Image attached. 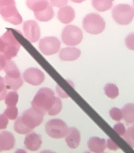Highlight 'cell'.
Listing matches in <instances>:
<instances>
[{"mask_svg":"<svg viewBox=\"0 0 134 153\" xmlns=\"http://www.w3.org/2000/svg\"><path fill=\"white\" fill-rule=\"evenodd\" d=\"M90 150L95 153H103L106 149V140L97 137H91L88 142Z\"/></svg>","mask_w":134,"mask_h":153,"instance_id":"18","label":"cell"},{"mask_svg":"<svg viewBox=\"0 0 134 153\" xmlns=\"http://www.w3.org/2000/svg\"><path fill=\"white\" fill-rule=\"evenodd\" d=\"M24 80L29 84L34 86L40 85L45 80V75L41 70L36 68L26 69L23 74Z\"/></svg>","mask_w":134,"mask_h":153,"instance_id":"11","label":"cell"},{"mask_svg":"<svg viewBox=\"0 0 134 153\" xmlns=\"http://www.w3.org/2000/svg\"><path fill=\"white\" fill-rule=\"evenodd\" d=\"M75 16V13L74 9L69 6L61 7L57 13L58 19L64 24H68L72 22Z\"/></svg>","mask_w":134,"mask_h":153,"instance_id":"14","label":"cell"},{"mask_svg":"<svg viewBox=\"0 0 134 153\" xmlns=\"http://www.w3.org/2000/svg\"><path fill=\"white\" fill-rule=\"evenodd\" d=\"M123 118L127 123H134V104L129 103L124 106L122 110Z\"/></svg>","mask_w":134,"mask_h":153,"instance_id":"22","label":"cell"},{"mask_svg":"<svg viewBox=\"0 0 134 153\" xmlns=\"http://www.w3.org/2000/svg\"><path fill=\"white\" fill-rule=\"evenodd\" d=\"M80 55V50L77 48H66L60 50L59 58L64 61H73L78 59Z\"/></svg>","mask_w":134,"mask_h":153,"instance_id":"16","label":"cell"},{"mask_svg":"<svg viewBox=\"0 0 134 153\" xmlns=\"http://www.w3.org/2000/svg\"><path fill=\"white\" fill-rule=\"evenodd\" d=\"M24 143L28 150L31 151H36L41 147L42 144L41 136L35 132L31 133L26 136Z\"/></svg>","mask_w":134,"mask_h":153,"instance_id":"12","label":"cell"},{"mask_svg":"<svg viewBox=\"0 0 134 153\" xmlns=\"http://www.w3.org/2000/svg\"><path fill=\"white\" fill-rule=\"evenodd\" d=\"M51 5L59 8L64 7L68 3V0H50Z\"/></svg>","mask_w":134,"mask_h":153,"instance_id":"31","label":"cell"},{"mask_svg":"<svg viewBox=\"0 0 134 153\" xmlns=\"http://www.w3.org/2000/svg\"><path fill=\"white\" fill-rule=\"evenodd\" d=\"M80 133L77 129L75 127L69 128L66 138V141L69 148L76 149L80 143Z\"/></svg>","mask_w":134,"mask_h":153,"instance_id":"15","label":"cell"},{"mask_svg":"<svg viewBox=\"0 0 134 153\" xmlns=\"http://www.w3.org/2000/svg\"><path fill=\"white\" fill-rule=\"evenodd\" d=\"M105 93L109 98L114 99L118 95V89L115 85L112 83H108L105 87Z\"/></svg>","mask_w":134,"mask_h":153,"instance_id":"24","label":"cell"},{"mask_svg":"<svg viewBox=\"0 0 134 153\" xmlns=\"http://www.w3.org/2000/svg\"><path fill=\"white\" fill-rule=\"evenodd\" d=\"M8 122V118L4 114H0V130L6 129Z\"/></svg>","mask_w":134,"mask_h":153,"instance_id":"32","label":"cell"},{"mask_svg":"<svg viewBox=\"0 0 134 153\" xmlns=\"http://www.w3.org/2000/svg\"><path fill=\"white\" fill-rule=\"evenodd\" d=\"M57 97L50 88H40L31 102L32 107L36 112L45 115L48 114L56 102Z\"/></svg>","mask_w":134,"mask_h":153,"instance_id":"2","label":"cell"},{"mask_svg":"<svg viewBox=\"0 0 134 153\" xmlns=\"http://www.w3.org/2000/svg\"><path fill=\"white\" fill-rule=\"evenodd\" d=\"M4 70L6 74L4 79H14L22 78L20 71L13 61H7Z\"/></svg>","mask_w":134,"mask_h":153,"instance_id":"17","label":"cell"},{"mask_svg":"<svg viewBox=\"0 0 134 153\" xmlns=\"http://www.w3.org/2000/svg\"><path fill=\"white\" fill-rule=\"evenodd\" d=\"M63 108V104L60 99L57 97L56 102L54 107L50 111L48 115L51 116H54L59 114Z\"/></svg>","mask_w":134,"mask_h":153,"instance_id":"27","label":"cell"},{"mask_svg":"<svg viewBox=\"0 0 134 153\" xmlns=\"http://www.w3.org/2000/svg\"><path fill=\"white\" fill-rule=\"evenodd\" d=\"M26 4L34 13L41 12L50 5L48 0H26Z\"/></svg>","mask_w":134,"mask_h":153,"instance_id":"19","label":"cell"},{"mask_svg":"<svg viewBox=\"0 0 134 153\" xmlns=\"http://www.w3.org/2000/svg\"><path fill=\"white\" fill-rule=\"evenodd\" d=\"M15 137L11 133L8 131H2L0 133V150L1 152L8 151L14 147Z\"/></svg>","mask_w":134,"mask_h":153,"instance_id":"13","label":"cell"},{"mask_svg":"<svg viewBox=\"0 0 134 153\" xmlns=\"http://www.w3.org/2000/svg\"><path fill=\"white\" fill-rule=\"evenodd\" d=\"M0 15L4 19L14 25L22 23V18L16 6V2L0 6Z\"/></svg>","mask_w":134,"mask_h":153,"instance_id":"8","label":"cell"},{"mask_svg":"<svg viewBox=\"0 0 134 153\" xmlns=\"http://www.w3.org/2000/svg\"><path fill=\"white\" fill-rule=\"evenodd\" d=\"M0 152H1V150H0Z\"/></svg>","mask_w":134,"mask_h":153,"instance_id":"38","label":"cell"},{"mask_svg":"<svg viewBox=\"0 0 134 153\" xmlns=\"http://www.w3.org/2000/svg\"><path fill=\"white\" fill-rule=\"evenodd\" d=\"M114 0H92V6L96 10L100 12L109 10L113 5Z\"/></svg>","mask_w":134,"mask_h":153,"instance_id":"20","label":"cell"},{"mask_svg":"<svg viewBox=\"0 0 134 153\" xmlns=\"http://www.w3.org/2000/svg\"><path fill=\"white\" fill-rule=\"evenodd\" d=\"M83 28L88 33L98 35L102 33L106 27V23L102 16L97 13H91L84 18Z\"/></svg>","mask_w":134,"mask_h":153,"instance_id":"5","label":"cell"},{"mask_svg":"<svg viewBox=\"0 0 134 153\" xmlns=\"http://www.w3.org/2000/svg\"><path fill=\"white\" fill-rule=\"evenodd\" d=\"M69 129L64 121L57 119L48 121L45 126L46 133L54 139H59L65 137L68 134Z\"/></svg>","mask_w":134,"mask_h":153,"instance_id":"6","label":"cell"},{"mask_svg":"<svg viewBox=\"0 0 134 153\" xmlns=\"http://www.w3.org/2000/svg\"><path fill=\"white\" fill-rule=\"evenodd\" d=\"M112 18L118 25L126 26L134 18V9L130 5L121 4L115 6L112 11Z\"/></svg>","mask_w":134,"mask_h":153,"instance_id":"4","label":"cell"},{"mask_svg":"<svg viewBox=\"0 0 134 153\" xmlns=\"http://www.w3.org/2000/svg\"><path fill=\"white\" fill-rule=\"evenodd\" d=\"M114 129L120 136H124L126 133L124 126L122 123H119L116 125L114 127Z\"/></svg>","mask_w":134,"mask_h":153,"instance_id":"33","label":"cell"},{"mask_svg":"<svg viewBox=\"0 0 134 153\" xmlns=\"http://www.w3.org/2000/svg\"><path fill=\"white\" fill-rule=\"evenodd\" d=\"M7 90L4 79L0 76V101L3 100L5 98Z\"/></svg>","mask_w":134,"mask_h":153,"instance_id":"30","label":"cell"},{"mask_svg":"<svg viewBox=\"0 0 134 153\" xmlns=\"http://www.w3.org/2000/svg\"><path fill=\"white\" fill-rule=\"evenodd\" d=\"M4 54L0 53V71L4 69L7 61Z\"/></svg>","mask_w":134,"mask_h":153,"instance_id":"34","label":"cell"},{"mask_svg":"<svg viewBox=\"0 0 134 153\" xmlns=\"http://www.w3.org/2000/svg\"><path fill=\"white\" fill-rule=\"evenodd\" d=\"M133 1L134 6V0H133Z\"/></svg>","mask_w":134,"mask_h":153,"instance_id":"37","label":"cell"},{"mask_svg":"<svg viewBox=\"0 0 134 153\" xmlns=\"http://www.w3.org/2000/svg\"><path fill=\"white\" fill-rule=\"evenodd\" d=\"M62 39L64 44L69 46H75L81 42L83 33L79 27L72 25H68L63 29Z\"/></svg>","mask_w":134,"mask_h":153,"instance_id":"7","label":"cell"},{"mask_svg":"<svg viewBox=\"0 0 134 153\" xmlns=\"http://www.w3.org/2000/svg\"><path fill=\"white\" fill-rule=\"evenodd\" d=\"M23 30L25 36L30 42H36L40 39V27L37 23L35 21L29 20L24 22Z\"/></svg>","mask_w":134,"mask_h":153,"instance_id":"10","label":"cell"},{"mask_svg":"<svg viewBox=\"0 0 134 153\" xmlns=\"http://www.w3.org/2000/svg\"><path fill=\"white\" fill-rule=\"evenodd\" d=\"M72 2L75 3H81L86 0H71Z\"/></svg>","mask_w":134,"mask_h":153,"instance_id":"36","label":"cell"},{"mask_svg":"<svg viewBox=\"0 0 134 153\" xmlns=\"http://www.w3.org/2000/svg\"><path fill=\"white\" fill-rule=\"evenodd\" d=\"M20 47L21 44L11 30H7L0 37V53L4 54L7 60L15 57Z\"/></svg>","mask_w":134,"mask_h":153,"instance_id":"3","label":"cell"},{"mask_svg":"<svg viewBox=\"0 0 134 153\" xmlns=\"http://www.w3.org/2000/svg\"><path fill=\"white\" fill-rule=\"evenodd\" d=\"M4 114L9 119L15 120L17 118L18 115V111L16 106H9L5 110Z\"/></svg>","mask_w":134,"mask_h":153,"instance_id":"26","label":"cell"},{"mask_svg":"<svg viewBox=\"0 0 134 153\" xmlns=\"http://www.w3.org/2000/svg\"><path fill=\"white\" fill-rule=\"evenodd\" d=\"M19 100V95L17 92L11 91L6 96L5 103L7 107L16 106Z\"/></svg>","mask_w":134,"mask_h":153,"instance_id":"23","label":"cell"},{"mask_svg":"<svg viewBox=\"0 0 134 153\" xmlns=\"http://www.w3.org/2000/svg\"><path fill=\"white\" fill-rule=\"evenodd\" d=\"M110 115L112 119L116 121H120L123 118L122 110L117 108H112L110 111Z\"/></svg>","mask_w":134,"mask_h":153,"instance_id":"28","label":"cell"},{"mask_svg":"<svg viewBox=\"0 0 134 153\" xmlns=\"http://www.w3.org/2000/svg\"><path fill=\"white\" fill-rule=\"evenodd\" d=\"M60 48V40L54 36L44 38L39 42V49L45 55L50 56L56 54Z\"/></svg>","mask_w":134,"mask_h":153,"instance_id":"9","label":"cell"},{"mask_svg":"<svg viewBox=\"0 0 134 153\" xmlns=\"http://www.w3.org/2000/svg\"><path fill=\"white\" fill-rule=\"evenodd\" d=\"M44 116L32 107L29 108L15 122L14 126L15 131L21 134L28 133L41 124L43 121Z\"/></svg>","mask_w":134,"mask_h":153,"instance_id":"1","label":"cell"},{"mask_svg":"<svg viewBox=\"0 0 134 153\" xmlns=\"http://www.w3.org/2000/svg\"><path fill=\"white\" fill-rule=\"evenodd\" d=\"M125 44L127 48L134 51V33H131L125 39Z\"/></svg>","mask_w":134,"mask_h":153,"instance_id":"29","label":"cell"},{"mask_svg":"<svg viewBox=\"0 0 134 153\" xmlns=\"http://www.w3.org/2000/svg\"><path fill=\"white\" fill-rule=\"evenodd\" d=\"M107 146L110 150H116L118 149V146L111 140L107 141Z\"/></svg>","mask_w":134,"mask_h":153,"instance_id":"35","label":"cell"},{"mask_svg":"<svg viewBox=\"0 0 134 153\" xmlns=\"http://www.w3.org/2000/svg\"><path fill=\"white\" fill-rule=\"evenodd\" d=\"M54 10L50 5L44 10L41 12L34 13V15L36 19L42 22H47L50 21L54 17Z\"/></svg>","mask_w":134,"mask_h":153,"instance_id":"21","label":"cell"},{"mask_svg":"<svg viewBox=\"0 0 134 153\" xmlns=\"http://www.w3.org/2000/svg\"><path fill=\"white\" fill-rule=\"evenodd\" d=\"M124 138L129 145L134 148V123L126 131L124 136Z\"/></svg>","mask_w":134,"mask_h":153,"instance_id":"25","label":"cell"}]
</instances>
